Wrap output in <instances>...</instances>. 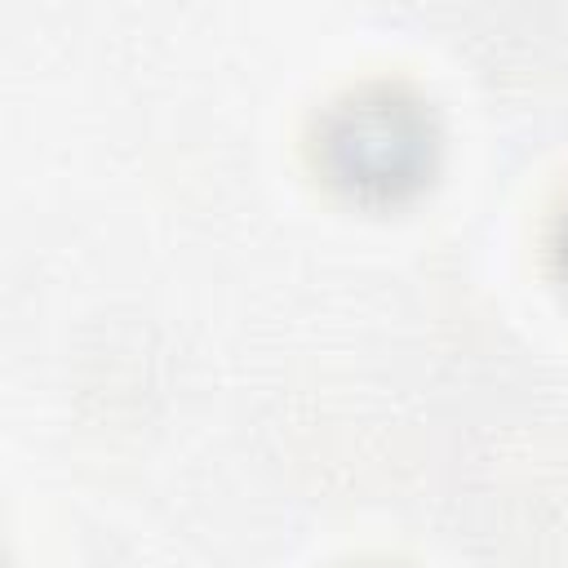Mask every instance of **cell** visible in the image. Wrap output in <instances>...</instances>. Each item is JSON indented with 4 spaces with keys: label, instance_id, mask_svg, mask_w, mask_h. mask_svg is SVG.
Here are the masks:
<instances>
[{
    "label": "cell",
    "instance_id": "cell-2",
    "mask_svg": "<svg viewBox=\"0 0 568 568\" xmlns=\"http://www.w3.org/2000/svg\"><path fill=\"white\" fill-rule=\"evenodd\" d=\"M559 257H564V275H568V217H564V240H559Z\"/></svg>",
    "mask_w": 568,
    "mask_h": 568
},
{
    "label": "cell",
    "instance_id": "cell-1",
    "mask_svg": "<svg viewBox=\"0 0 568 568\" xmlns=\"http://www.w3.org/2000/svg\"><path fill=\"white\" fill-rule=\"evenodd\" d=\"M324 151L342 182L359 191H399L430 164V124L417 102L359 93L333 115Z\"/></svg>",
    "mask_w": 568,
    "mask_h": 568
}]
</instances>
